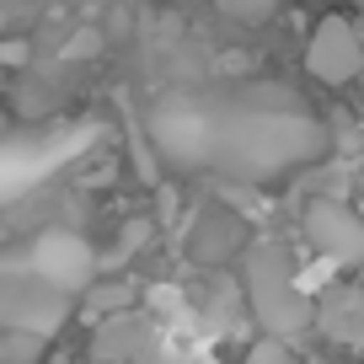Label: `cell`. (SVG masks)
<instances>
[{
	"instance_id": "obj_1",
	"label": "cell",
	"mask_w": 364,
	"mask_h": 364,
	"mask_svg": "<svg viewBox=\"0 0 364 364\" xmlns=\"http://www.w3.org/2000/svg\"><path fill=\"white\" fill-rule=\"evenodd\" d=\"M161 156L182 171H215L236 182H273L279 171L311 166L327 150L316 118L284 113V107H193L166 102L150 118Z\"/></svg>"
},
{
	"instance_id": "obj_2",
	"label": "cell",
	"mask_w": 364,
	"mask_h": 364,
	"mask_svg": "<svg viewBox=\"0 0 364 364\" xmlns=\"http://www.w3.org/2000/svg\"><path fill=\"white\" fill-rule=\"evenodd\" d=\"M236 257H241V289H247V311L257 316L262 338L295 343L300 332H311V295L300 289L295 257H289L284 241H247Z\"/></svg>"
},
{
	"instance_id": "obj_3",
	"label": "cell",
	"mask_w": 364,
	"mask_h": 364,
	"mask_svg": "<svg viewBox=\"0 0 364 364\" xmlns=\"http://www.w3.org/2000/svg\"><path fill=\"white\" fill-rule=\"evenodd\" d=\"M70 321V295L38 279L22 257H0V332H38L54 338Z\"/></svg>"
},
{
	"instance_id": "obj_4",
	"label": "cell",
	"mask_w": 364,
	"mask_h": 364,
	"mask_svg": "<svg viewBox=\"0 0 364 364\" xmlns=\"http://www.w3.org/2000/svg\"><path fill=\"white\" fill-rule=\"evenodd\" d=\"M22 262L38 273V279H48L59 295H70V300L97 279V252H91V241L75 236V230H43V236L27 247Z\"/></svg>"
},
{
	"instance_id": "obj_5",
	"label": "cell",
	"mask_w": 364,
	"mask_h": 364,
	"mask_svg": "<svg viewBox=\"0 0 364 364\" xmlns=\"http://www.w3.org/2000/svg\"><path fill=\"white\" fill-rule=\"evenodd\" d=\"M306 70L321 86H348L364 75V38L348 16H321L306 43Z\"/></svg>"
},
{
	"instance_id": "obj_6",
	"label": "cell",
	"mask_w": 364,
	"mask_h": 364,
	"mask_svg": "<svg viewBox=\"0 0 364 364\" xmlns=\"http://www.w3.org/2000/svg\"><path fill=\"white\" fill-rule=\"evenodd\" d=\"M306 241L321 262H359L364 257V220L343 198H311L306 204Z\"/></svg>"
},
{
	"instance_id": "obj_7",
	"label": "cell",
	"mask_w": 364,
	"mask_h": 364,
	"mask_svg": "<svg viewBox=\"0 0 364 364\" xmlns=\"http://www.w3.org/2000/svg\"><path fill=\"white\" fill-rule=\"evenodd\" d=\"M156 348H161V338L139 311H118V316L97 321V338H91V359L97 364H150Z\"/></svg>"
},
{
	"instance_id": "obj_8",
	"label": "cell",
	"mask_w": 364,
	"mask_h": 364,
	"mask_svg": "<svg viewBox=\"0 0 364 364\" xmlns=\"http://www.w3.org/2000/svg\"><path fill=\"white\" fill-rule=\"evenodd\" d=\"M311 327L321 338L343 343V348H359L364 343V284H332L311 300Z\"/></svg>"
},
{
	"instance_id": "obj_9",
	"label": "cell",
	"mask_w": 364,
	"mask_h": 364,
	"mask_svg": "<svg viewBox=\"0 0 364 364\" xmlns=\"http://www.w3.org/2000/svg\"><path fill=\"white\" fill-rule=\"evenodd\" d=\"M241 247H247V236H241V225L225 215V209H204V225H198L193 241H188V252H193L198 262H225V257H236Z\"/></svg>"
},
{
	"instance_id": "obj_10",
	"label": "cell",
	"mask_w": 364,
	"mask_h": 364,
	"mask_svg": "<svg viewBox=\"0 0 364 364\" xmlns=\"http://www.w3.org/2000/svg\"><path fill=\"white\" fill-rule=\"evenodd\" d=\"M75 300H80V316L97 327V321L118 316V311H134V284L129 279H91Z\"/></svg>"
},
{
	"instance_id": "obj_11",
	"label": "cell",
	"mask_w": 364,
	"mask_h": 364,
	"mask_svg": "<svg viewBox=\"0 0 364 364\" xmlns=\"http://www.w3.org/2000/svg\"><path fill=\"white\" fill-rule=\"evenodd\" d=\"M48 348V338L38 332H0V364H38Z\"/></svg>"
},
{
	"instance_id": "obj_12",
	"label": "cell",
	"mask_w": 364,
	"mask_h": 364,
	"mask_svg": "<svg viewBox=\"0 0 364 364\" xmlns=\"http://www.w3.org/2000/svg\"><path fill=\"white\" fill-rule=\"evenodd\" d=\"M241 364H300V359H295V348H289V343L262 338V343H252V348H247V359H241Z\"/></svg>"
},
{
	"instance_id": "obj_13",
	"label": "cell",
	"mask_w": 364,
	"mask_h": 364,
	"mask_svg": "<svg viewBox=\"0 0 364 364\" xmlns=\"http://www.w3.org/2000/svg\"><path fill=\"white\" fill-rule=\"evenodd\" d=\"M97 43H102L97 33H75V38H70V54H75V59H86V54H97Z\"/></svg>"
},
{
	"instance_id": "obj_14",
	"label": "cell",
	"mask_w": 364,
	"mask_h": 364,
	"mask_svg": "<svg viewBox=\"0 0 364 364\" xmlns=\"http://www.w3.org/2000/svg\"><path fill=\"white\" fill-rule=\"evenodd\" d=\"M22 59H27L22 43H6V38H0V65H22Z\"/></svg>"
},
{
	"instance_id": "obj_15",
	"label": "cell",
	"mask_w": 364,
	"mask_h": 364,
	"mask_svg": "<svg viewBox=\"0 0 364 364\" xmlns=\"http://www.w3.org/2000/svg\"><path fill=\"white\" fill-rule=\"evenodd\" d=\"M0 38H6V11H0Z\"/></svg>"
},
{
	"instance_id": "obj_16",
	"label": "cell",
	"mask_w": 364,
	"mask_h": 364,
	"mask_svg": "<svg viewBox=\"0 0 364 364\" xmlns=\"http://www.w3.org/2000/svg\"><path fill=\"white\" fill-rule=\"evenodd\" d=\"M91 364H97V359H91Z\"/></svg>"
}]
</instances>
